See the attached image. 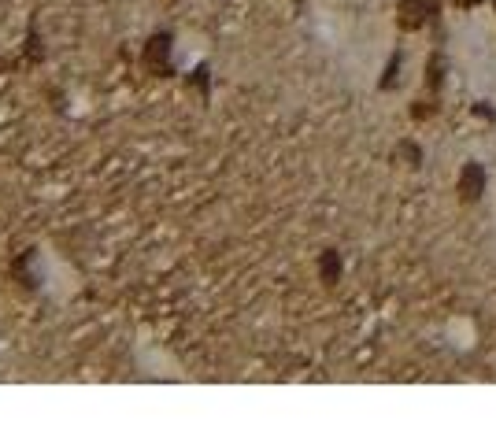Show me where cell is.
Wrapping results in <instances>:
<instances>
[{"instance_id":"6da1fadb","label":"cell","mask_w":496,"mask_h":444,"mask_svg":"<svg viewBox=\"0 0 496 444\" xmlns=\"http://www.w3.org/2000/svg\"><path fill=\"white\" fill-rule=\"evenodd\" d=\"M141 63L149 75H171V34H152L145 41V52H141Z\"/></svg>"}]
</instances>
